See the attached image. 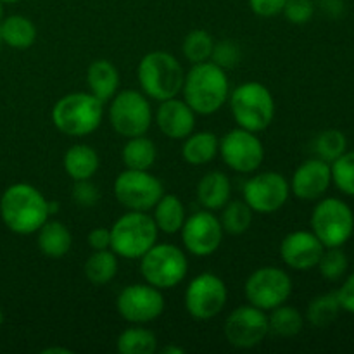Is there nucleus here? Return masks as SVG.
Wrapping results in <instances>:
<instances>
[{"mask_svg": "<svg viewBox=\"0 0 354 354\" xmlns=\"http://www.w3.org/2000/svg\"><path fill=\"white\" fill-rule=\"evenodd\" d=\"M50 216L48 201L31 183H12L0 197V218L16 235H33Z\"/></svg>", "mask_w": 354, "mask_h": 354, "instance_id": "nucleus-1", "label": "nucleus"}, {"mask_svg": "<svg viewBox=\"0 0 354 354\" xmlns=\"http://www.w3.org/2000/svg\"><path fill=\"white\" fill-rule=\"evenodd\" d=\"M182 93L194 113L211 116L218 113L230 97L227 71L211 61L192 64L183 78Z\"/></svg>", "mask_w": 354, "mask_h": 354, "instance_id": "nucleus-2", "label": "nucleus"}, {"mask_svg": "<svg viewBox=\"0 0 354 354\" xmlns=\"http://www.w3.org/2000/svg\"><path fill=\"white\" fill-rule=\"evenodd\" d=\"M137 76L142 92L149 99L161 102L182 93L185 71L175 55L166 50H154L140 59Z\"/></svg>", "mask_w": 354, "mask_h": 354, "instance_id": "nucleus-3", "label": "nucleus"}, {"mask_svg": "<svg viewBox=\"0 0 354 354\" xmlns=\"http://www.w3.org/2000/svg\"><path fill=\"white\" fill-rule=\"evenodd\" d=\"M104 102L90 92H73L61 97L52 107V123L68 137H86L100 127Z\"/></svg>", "mask_w": 354, "mask_h": 354, "instance_id": "nucleus-4", "label": "nucleus"}, {"mask_svg": "<svg viewBox=\"0 0 354 354\" xmlns=\"http://www.w3.org/2000/svg\"><path fill=\"white\" fill-rule=\"evenodd\" d=\"M232 116L237 127L244 130L265 131L275 118V99L266 85L259 82H245L234 88L228 97Z\"/></svg>", "mask_w": 354, "mask_h": 354, "instance_id": "nucleus-5", "label": "nucleus"}, {"mask_svg": "<svg viewBox=\"0 0 354 354\" xmlns=\"http://www.w3.org/2000/svg\"><path fill=\"white\" fill-rule=\"evenodd\" d=\"M111 230V249L118 258L140 259L158 242L159 230L152 216L144 211H128L114 221Z\"/></svg>", "mask_w": 354, "mask_h": 354, "instance_id": "nucleus-6", "label": "nucleus"}, {"mask_svg": "<svg viewBox=\"0 0 354 354\" xmlns=\"http://www.w3.org/2000/svg\"><path fill=\"white\" fill-rule=\"evenodd\" d=\"M140 273L144 280L159 290L180 286L189 273V259L180 248L156 242L140 258Z\"/></svg>", "mask_w": 354, "mask_h": 354, "instance_id": "nucleus-7", "label": "nucleus"}, {"mask_svg": "<svg viewBox=\"0 0 354 354\" xmlns=\"http://www.w3.org/2000/svg\"><path fill=\"white\" fill-rule=\"evenodd\" d=\"M109 121L113 130L124 138L145 135L154 116L149 97L138 90H121L109 100Z\"/></svg>", "mask_w": 354, "mask_h": 354, "instance_id": "nucleus-8", "label": "nucleus"}, {"mask_svg": "<svg viewBox=\"0 0 354 354\" xmlns=\"http://www.w3.org/2000/svg\"><path fill=\"white\" fill-rule=\"evenodd\" d=\"M310 223L325 248H342L353 237L354 214L344 201L327 197L315 206Z\"/></svg>", "mask_w": 354, "mask_h": 354, "instance_id": "nucleus-9", "label": "nucleus"}, {"mask_svg": "<svg viewBox=\"0 0 354 354\" xmlns=\"http://www.w3.org/2000/svg\"><path fill=\"white\" fill-rule=\"evenodd\" d=\"M114 197L128 211L149 213L165 196V187L158 176L142 169H124L114 180Z\"/></svg>", "mask_w": 354, "mask_h": 354, "instance_id": "nucleus-10", "label": "nucleus"}, {"mask_svg": "<svg viewBox=\"0 0 354 354\" xmlns=\"http://www.w3.org/2000/svg\"><path fill=\"white\" fill-rule=\"evenodd\" d=\"M244 294L249 304L263 311H272L287 303L292 294V279L286 270L261 266L248 277Z\"/></svg>", "mask_w": 354, "mask_h": 354, "instance_id": "nucleus-11", "label": "nucleus"}, {"mask_svg": "<svg viewBox=\"0 0 354 354\" xmlns=\"http://www.w3.org/2000/svg\"><path fill=\"white\" fill-rule=\"evenodd\" d=\"M228 290L223 280L214 273H201L194 277L185 289L183 303L194 320L207 322L223 311Z\"/></svg>", "mask_w": 354, "mask_h": 354, "instance_id": "nucleus-12", "label": "nucleus"}, {"mask_svg": "<svg viewBox=\"0 0 354 354\" xmlns=\"http://www.w3.org/2000/svg\"><path fill=\"white\" fill-rule=\"evenodd\" d=\"M165 308L162 290L147 282L127 286L116 299L118 313L131 325H145L158 320L165 313Z\"/></svg>", "mask_w": 354, "mask_h": 354, "instance_id": "nucleus-13", "label": "nucleus"}, {"mask_svg": "<svg viewBox=\"0 0 354 354\" xmlns=\"http://www.w3.org/2000/svg\"><path fill=\"white\" fill-rule=\"evenodd\" d=\"M218 154L232 171L251 175L258 171L259 166L263 165L265 147H263L261 138L254 131L237 127L223 135Z\"/></svg>", "mask_w": 354, "mask_h": 354, "instance_id": "nucleus-14", "label": "nucleus"}, {"mask_svg": "<svg viewBox=\"0 0 354 354\" xmlns=\"http://www.w3.org/2000/svg\"><path fill=\"white\" fill-rule=\"evenodd\" d=\"M242 196L254 213L272 214L287 204L290 185L286 176L279 171L256 173L244 183Z\"/></svg>", "mask_w": 354, "mask_h": 354, "instance_id": "nucleus-15", "label": "nucleus"}, {"mask_svg": "<svg viewBox=\"0 0 354 354\" xmlns=\"http://www.w3.org/2000/svg\"><path fill=\"white\" fill-rule=\"evenodd\" d=\"M223 334L228 344H232L234 348H256L270 334L268 315L252 304L235 308L225 320Z\"/></svg>", "mask_w": 354, "mask_h": 354, "instance_id": "nucleus-16", "label": "nucleus"}, {"mask_svg": "<svg viewBox=\"0 0 354 354\" xmlns=\"http://www.w3.org/2000/svg\"><path fill=\"white\" fill-rule=\"evenodd\" d=\"M180 234H182L183 248L189 254L196 258H206L220 249L225 232L220 218L214 216L213 211L204 209L187 218Z\"/></svg>", "mask_w": 354, "mask_h": 354, "instance_id": "nucleus-17", "label": "nucleus"}, {"mask_svg": "<svg viewBox=\"0 0 354 354\" xmlns=\"http://www.w3.org/2000/svg\"><path fill=\"white\" fill-rule=\"evenodd\" d=\"M324 251L325 245L318 241L313 232L308 230L290 232L280 242V258L290 270L297 272H308L315 268Z\"/></svg>", "mask_w": 354, "mask_h": 354, "instance_id": "nucleus-18", "label": "nucleus"}, {"mask_svg": "<svg viewBox=\"0 0 354 354\" xmlns=\"http://www.w3.org/2000/svg\"><path fill=\"white\" fill-rule=\"evenodd\" d=\"M154 121L165 137L171 140H185L196 128V113L185 100L173 97L159 102Z\"/></svg>", "mask_w": 354, "mask_h": 354, "instance_id": "nucleus-19", "label": "nucleus"}, {"mask_svg": "<svg viewBox=\"0 0 354 354\" xmlns=\"http://www.w3.org/2000/svg\"><path fill=\"white\" fill-rule=\"evenodd\" d=\"M332 183L330 165L322 159H310L297 166L290 178V192L301 201H317L324 196Z\"/></svg>", "mask_w": 354, "mask_h": 354, "instance_id": "nucleus-20", "label": "nucleus"}, {"mask_svg": "<svg viewBox=\"0 0 354 354\" xmlns=\"http://www.w3.org/2000/svg\"><path fill=\"white\" fill-rule=\"evenodd\" d=\"M86 85L88 92L102 100L109 102L120 92V73L116 66L107 59H97L86 69Z\"/></svg>", "mask_w": 354, "mask_h": 354, "instance_id": "nucleus-21", "label": "nucleus"}, {"mask_svg": "<svg viewBox=\"0 0 354 354\" xmlns=\"http://www.w3.org/2000/svg\"><path fill=\"white\" fill-rule=\"evenodd\" d=\"M38 249L50 259H61L71 251L73 235L62 221L47 220L37 232Z\"/></svg>", "mask_w": 354, "mask_h": 354, "instance_id": "nucleus-22", "label": "nucleus"}, {"mask_svg": "<svg viewBox=\"0 0 354 354\" xmlns=\"http://www.w3.org/2000/svg\"><path fill=\"white\" fill-rule=\"evenodd\" d=\"M197 201L207 211H218L230 201L232 182L225 173L209 171L197 183Z\"/></svg>", "mask_w": 354, "mask_h": 354, "instance_id": "nucleus-23", "label": "nucleus"}, {"mask_svg": "<svg viewBox=\"0 0 354 354\" xmlns=\"http://www.w3.org/2000/svg\"><path fill=\"white\" fill-rule=\"evenodd\" d=\"M220 151V138L213 131H192L182 145V158L190 166H204L214 161Z\"/></svg>", "mask_w": 354, "mask_h": 354, "instance_id": "nucleus-24", "label": "nucleus"}, {"mask_svg": "<svg viewBox=\"0 0 354 354\" xmlns=\"http://www.w3.org/2000/svg\"><path fill=\"white\" fill-rule=\"evenodd\" d=\"M62 165H64L69 178L73 182H80V180L93 178V175L99 169L100 159L93 147L86 144H76L66 151Z\"/></svg>", "mask_w": 354, "mask_h": 354, "instance_id": "nucleus-25", "label": "nucleus"}, {"mask_svg": "<svg viewBox=\"0 0 354 354\" xmlns=\"http://www.w3.org/2000/svg\"><path fill=\"white\" fill-rule=\"evenodd\" d=\"M152 209H154L152 220H154L159 232L166 235L180 234L187 220L185 206H183L180 197L173 196V194H165Z\"/></svg>", "mask_w": 354, "mask_h": 354, "instance_id": "nucleus-26", "label": "nucleus"}, {"mask_svg": "<svg viewBox=\"0 0 354 354\" xmlns=\"http://www.w3.org/2000/svg\"><path fill=\"white\" fill-rule=\"evenodd\" d=\"M0 37H2V44L17 48V50H24L37 41V26L30 17L14 14V16L2 19Z\"/></svg>", "mask_w": 354, "mask_h": 354, "instance_id": "nucleus-27", "label": "nucleus"}, {"mask_svg": "<svg viewBox=\"0 0 354 354\" xmlns=\"http://www.w3.org/2000/svg\"><path fill=\"white\" fill-rule=\"evenodd\" d=\"M121 158H123L124 166L128 169L149 171L158 159V149L151 138L145 137V135H138V137L128 138L123 151H121Z\"/></svg>", "mask_w": 354, "mask_h": 354, "instance_id": "nucleus-28", "label": "nucleus"}, {"mask_svg": "<svg viewBox=\"0 0 354 354\" xmlns=\"http://www.w3.org/2000/svg\"><path fill=\"white\" fill-rule=\"evenodd\" d=\"M120 261L118 254L113 249H104V251H93L86 258L83 272H85L86 280L93 286H106L116 277Z\"/></svg>", "mask_w": 354, "mask_h": 354, "instance_id": "nucleus-29", "label": "nucleus"}, {"mask_svg": "<svg viewBox=\"0 0 354 354\" xmlns=\"http://www.w3.org/2000/svg\"><path fill=\"white\" fill-rule=\"evenodd\" d=\"M116 349L121 354H154L158 351V337L149 328L133 325L121 332Z\"/></svg>", "mask_w": 354, "mask_h": 354, "instance_id": "nucleus-30", "label": "nucleus"}, {"mask_svg": "<svg viewBox=\"0 0 354 354\" xmlns=\"http://www.w3.org/2000/svg\"><path fill=\"white\" fill-rule=\"evenodd\" d=\"M268 315V325H270V334L277 335V337H296L301 330H303V315L299 310L294 306H287L286 303L277 306L275 310L270 311Z\"/></svg>", "mask_w": 354, "mask_h": 354, "instance_id": "nucleus-31", "label": "nucleus"}, {"mask_svg": "<svg viewBox=\"0 0 354 354\" xmlns=\"http://www.w3.org/2000/svg\"><path fill=\"white\" fill-rule=\"evenodd\" d=\"M254 211L245 204V201H228L221 207L220 223L228 235H242L251 228Z\"/></svg>", "mask_w": 354, "mask_h": 354, "instance_id": "nucleus-32", "label": "nucleus"}, {"mask_svg": "<svg viewBox=\"0 0 354 354\" xmlns=\"http://www.w3.org/2000/svg\"><path fill=\"white\" fill-rule=\"evenodd\" d=\"M342 308L341 303H339L337 292L322 294V296L315 297V299L308 304L306 318L313 327L325 328L330 324H334Z\"/></svg>", "mask_w": 354, "mask_h": 354, "instance_id": "nucleus-33", "label": "nucleus"}, {"mask_svg": "<svg viewBox=\"0 0 354 354\" xmlns=\"http://www.w3.org/2000/svg\"><path fill=\"white\" fill-rule=\"evenodd\" d=\"M346 149H348V138L341 130H335V128L320 131L313 142V151L317 158L328 165L341 158Z\"/></svg>", "mask_w": 354, "mask_h": 354, "instance_id": "nucleus-34", "label": "nucleus"}, {"mask_svg": "<svg viewBox=\"0 0 354 354\" xmlns=\"http://www.w3.org/2000/svg\"><path fill=\"white\" fill-rule=\"evenodd\" d=\"M213 47L214 40L213 37H211L209 31L192 30L190 33H187L185 38H183L182 52L190 64H199V62L209 61Z\"/></svg>", "mask_w": 354, "mask_h": 354, "instance_id": "nucleus-35", "label": "nucleus"}, {"mask_svg": "<svg viewBox=\"0 0 354 354\" xmlns=\"http://www.w3.org/2000/svg\"><path fill=\"white\" fill-rule=\"evenodd\" d=\"M332 182L346 196L354 197V151H346L341 158L330 162Z\"/></svg>", "mask_w": 354, "mask_h": 354, "instance_id": "nucleus-36", "label": "nucleus"}, {"mask_svg": "<svg viewBox=\"0 0 354 354\" xmlns=\"http://www.w3.org/2000/svg\"><path fill=\"white\" fill-rule=\"evenodd\" d=\"M348 265V256L341 248H325L317 266L324 279L335 282V280L342 279L346 275Z\"/></svg>", "mask_w": 354, "mask_h": 354, "instance_id": "nucleus-37", "label": "nucleus"}, {"mask_svg": "<svg viewBox=\"0 0 354 354\" xmlns=\"http://www.w3.org/2000/svg\"><path fill=\"white\" fill-rule=\"evenodd\" d=\"M242 59V50L239 47L237 41L234 40H220L214 41L213 52H211V62H214L216 66L223 68L225 71L228 69H234L235 66L241 62Z\"/></svg>", "mask_w": 354, "mask_h": 354, "instance_id": "nucleus-38", "label": "nucleus"}, {"mask_svg": "<svg viewBox=\"0 0 354 354\" xmlns=\"http://www.w3.org/2000/svg\"><path fill=\"white\" fill-rule=\"evenodd\" d=\"M287 21L292 24H306L315 16V2L313 0H287L282 10Z\"/></svg>", "mask_w": 354, "mask_h": 354, "instance_id": "nucleus-39", "label": "nucleus"}, {"mask_svg": "<svg viewBox=\"0 0 354 354\" xmlns=\"http://www.w3.org/2000/svg\"><path fill=\"white\" fill-rule=\"evenodd\" d=\"M71 196L73 201H75L80 207H93L99 204L100 190L99 187L92 182V178L80 180V182H75Z\"/></svg>", "mask_w": 354, "mask_h": 354, "instance_id": "nucleus-40", "label": "nucleus"}, {"mask_svg": "<svg viewBox=\"0 0 354 354\" xmlns=\"http://www.w3.org/2000/svg\"><path fill=\"white\" fill-rule=\"evenodd\" d=\"M287 0H249V7L259 17H273L282 14Z\"/></svg>", "mask_w": 354, "mask_h": 354, "instance_id": "nucleus-41", "label": "nucleus"}, {"mask_svg": "<svg viewBox=\"0 0 354 354\" xmlns=\"http://www.w3.org/2000/svg\"><path fill=\"white\" fill-rule=\"evenodd\" d=\"M90 249L92 251H104V249H111V230L104 227H97L88 232L86 237Z\"/></svg>", "mask_w": 354, "mask_h": 354, "instance_id": "nucleus-42", "label": "nucleus"}, {"mask_svg": "<svg viewBox=\"0 0 354 354\" xmlns=\"http://www.w3.org/2000/svg\"><path fill=\"white\" fill-rule=\"evenodd\" d=\"M337 297L342 310L354 315V273H351V275L346 279V282L342 283L341 289L337 290Z\"/></svg>", "mask_w": 354, "mask_h": 354, "instance_id": "nucleus-43", "label": "nucleus"}, {"mask_svg": "<svg viewBox=\"0 0 354 354\" xmlns=\"http://www.w3.org/2000/svg\"><path fill=\"white\" fill-rule=\"evenodd\" d=\"M322 9L330 17H339L344 12V2L342 0H320Z\"/></svg>", "mask_w": 354, "mask_h": 354, "instance_id": "nucleus-44", "label": "nucleus"}, {"mask_svg": "<svg viewBox=\"0 0 354 354\" xmlns=\"http://www.w3.org/2000/svg\"><path fill=\"white\" fill-rule=\"evenodd\" d=\"M162 353L165 354H183L185 353V349L178 348V346H166V348H162Z\"/></svg>", "mask_w": 354, "mask_h": 354, "instance_id": "nucleus-45", "label": "nucleus"}, {"mask_svg": "<svg viewBox=\"0 0 354 354\" xmlns=\"http://www.w3.org/2000/svg\"><path fill=\"white\" fill-rule=\"evenodd\" d=\"M44 354H54V353H61V354H71V351L66 348H47L41 351Z\"/></svg>", "mask_w": 354, "mask_h": 354, "instance_id": "nucleus-46", "label": "nucleus"}, {"mask_svg": "<svg viewBox=\"0 0 354 354\" xmlns=\"http://www.w3.org/2000/svg\"><path fill=\"white\" fill-rule=\"evenodd\" d=\"M3 322H6V317H3V311H2V308H0V327L3 325Z\"/></svg>", "mask_w": 354, "mask_h": 354, "instance_id": "nucleus-47", "label": "nucleus"}, {"mask_svg": "<svg viewBox=\"0 0 354 354\" xmlns=\"http://www.w3.org/2000/svg\"><path fill=\"white\" fill-rule=\"evenodd\" d=\"M2 19H3V3L0 2V23H2Z\"/></svg>", "mask_w": 354, "mask_h": 354, "instance_id": "nucleus-48", "label": "nucleus"}, {"mask_svg": "<svg viewBox=\"0 0 354 354\" xmlns=\"http://www.w3.org/2000/svg\"><path fill=\"white\" fill-rule=\"evenodd\" d=\"M0 2L2 3H17V2H21V0H0Z\"/></svg>", "mask_w": 354, "mask_h": 354, "instance_id": "nucleus-49", "label": "nucleus"}, {"mask_svg": "<svg viewBox=\"0 0 354 354\" xmlns=\"http://www.w3.org/2000/svg\"><path fill=\"white\" fill-rule=\"evenodd\" d=\"M0 45H2V37H0Z\"/></svg>", "mask_w": 354, "mask_h": 354, "instance_id": "nucleus-50", "label": "nucleus"}]
</instances>
